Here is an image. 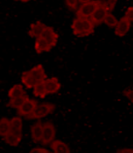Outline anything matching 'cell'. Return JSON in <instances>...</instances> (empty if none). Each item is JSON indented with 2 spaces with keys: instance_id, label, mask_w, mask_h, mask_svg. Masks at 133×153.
I'll list each match as a JSON object with an SVG mask.
<instances>
[{
  "instance_id": "obj_1",
  "label": "cell",
  "mask_w": 133,
  "mask_h": 153,
  "mask_svg": "<svg viewBox=\"0 0 133 153\" xmlns=\"http://www.w3.org/2000/svg\"><path fill=\"white\" fill-rule=\"evenodd\" d=\"M94 25L90 18H76L73 20V33L78 37L87 36L94 33Z\"/></svg>"
},
{
  "instance_id": "obj_2",
  "label": "cell",
  "mask_w": 133,
  "mask_h": 153,
  "mask_svg": "<svg viewBox=\"0 0 133 153\" xmlns=\"http://www.w3.org/2000/svg\"><path fill=\"white\" fill-rule=\"evenodd\" d=\"M102 4L100 1H90L87 2L83 3L76 12L77 18H89L92 16L94 12L98 7L99 5Z\"/></svg>"
},
{
  "instance_id": "obj_3",
  "label": "cell",
  "mask_w": 133,
  "mask_h": 153,
  "mask_svg": "<svg viewBox=\"0 0 133 153\" xmlns=\"http://www.w3.org/2000/svg\"><path fill=\"white\" fill-rule=\"evenodd\" d=\"M55 108L54 105L51 103H42L38 105L33 112L26 116L28 119H40L52 113Z\"/></svg>"
},
{
  "instance_id": "obj_4",
  "label": "cell",
  "mask_w": 133,
  "mask_h": 153,
  "mask_svg": "<svg viewBox=\"0 0 133 153\" xmlns=\"http://www.w3.org/2000/svg\"><path fill=\"white\" fill-rule=\"evenodd\" d=\"M55 137V128L51 122H46L43 123V135H42V144L47 145L54 141Z\"/></svg>"
},
{
  "instance_id": "obj_5",
  "label": "cell",
  "mask_w": 133,
  "mask_h": 153,
  "mask_svg": "<svg viewBox=\"0 0 133 153\" xmlns=\"http://www.w3.org/2000/svg\"><path fill=\"white\" fill-rule=\"evenodd\" d=\"M108 13L109 12L105 4L102 3L101 4L99 5L98 7L94 12V13L90 17V19L95 25H99L104 22V20H105V17H106Z\"/></svg>"
},
{
  "instance_id": "obj_6",
  "label": "cell",
  "mask_w": 133,
  "mask_h": 153,
  "mask_svg": "<svg viewBox=\"0 0 133 153\" xmlns=\"http://www.w3.org/2000/svg\"><path fill=\"white\" fill-rule=\"evenodd\" d=\"M37 100L28 98L19 109H18V114L20 116H28L34 110L37 106Z\"/></svg>"
},
{
  "instance_id": "obj_7",
  "label": "cell",
  "mask_w": 133,
  "mask_h": 153,
  "mask_svg": "<svg viewBox=\"0 0 133 153\" xmlns=\"http://www.w3.org/2000/svg\"><path fill=\"white\" fill-rule=\"evenodd\" d=\"M130 25L131 22L125 17H123L119 20L118 24L115 27V34L118 36H124L129 31Z\"/></svg>"
},
{
  "instance_id": "obj_8",
  "label": "cell",
  "mask_w": 133,
  "mask_h": 153,
  "mask_svg": "<svg viewBox=\"0 0 133 153\" xmlns=\"http://www.w3.org/2000/svg\"><path fill=\"white\" fill-rule=\"evenodd\" d=\"M41 36L44 38L52 47L56 45L58 39V35L55 31L53 28L47 26L44 28Z\"/></svg>"
},
{
  "instance_id": "obj_9",
  "label": "cell",
  "mask_w": 133,
  "mask_h": 153,
  "mask_svg": "<svg viewBox=\"0 0 133 153\" xmlns=\"http://www.w3.org/2000/svg\"><path fill=\"white\" fill-rule=\"evenodd\" d=\"M47 94H55L61 89V84L56 77L47 79L44 81Z\"/></svg>"
},
{
  "instance_id": "obj_10",
  "label": "cell",
  "mask_w": 133,
  "mask_h": 153,
  "mask_svg": "<svg viewBox=\"0 0 133 153\" xmlns=\"http://www.w3.org/2000/svg\"><path fill=\"white\" fill-rule=\"evenodd\" d=\"M31 138L34 142H38L42 141V135H43V124L41 120L35 123L31 128Z\"/></svg>"
},
{
  "instance_id": "obj_11",
  "label": "cell",
  "mask_w": 133,
  "mask_h": 153,
  "mask_svg": "<svg viewBox=\"0 0 133 153\" xmlns=\"http://www.w3.org/2000/svg\"><path fill=\"white\" fill-rule=\"evenodd\" d=\"M46 27L47 26L40 21H37L34 23H32L30 25L28 34L31 37H35L36 39L40 37Z\"/></svg>"
},
{
  "instance_id": "obj_12",
  "label": "cell",
  "mask_w": 133,
  "mask_h": 153,
  "mask_svg": "<svg viewBox=\"0 0 133 153\" xmlns=\"http://www.w3.org/2000/svg\"><path fill=\"white\" fill-rule=\"evenodd\" d=\"M52 46L42 36L36 39L34 48L36 52L38 54L42 53L43 52H48L52 49Z\"/></svg>"
},
{
  "instance_id": "obj_13",
  "label": "cell",
  "mask_w": 133,
  "mask_h": 153,
  "mask_svg": "<svg viewBox=\"0 0 133 153\" xmlns=\"http://www.w3.org/2000/svg\"><path fill=\"white\" fill-rule=\"evenodd\" d=\"M29 72L37 80V82L44 81L47 79V75H46L45 71H44L43 66L42 65H38L34 67L33 68L30 70Z\"/></svg>"
},
{
  "instance_id": "obj_14",
  "label": "cell",
  "mask_w": 133,
  "mask_h": 153,
  "mask_svg": "<svg viewBox=\"0 0 133 153\" xmlns=\"http://www.w3.org/2000/svg\"><path fill=\"white\" fill-rule=\"evenodd\" d=\"M4 138V142L10 146L16 147L19 144L22 139V133H16V132L10 131Z\"/></svg>"
},
{
  "instance_id": "obj_15",
  "label": "cell",
  "mask_w": 133,
  "mask_h": 153,
  "mask_svg": "<svg viewBox=\"0 0 133 153\" xmlns=\"http://www.w3.org/2000/svg\"><path fill=\"white\" fill-rule=\"evenodd\" d=\"M50 147L54 152L56 153H70L71 150L69 146L65 142L61 140L52 141L50 144Z\"/></svg>"
},
{
  "instance_id": "obj_16",
  "label": "cell",
  "mask_w": 133,
  "mask_h": 153,
  "mask_svg": "<svg viewBox=\"0 0 133 153\" xmlns=\"http://www.w3.org/2000/svg\"><path fill=\"white\" fill-rule=\"evenodd\" d=\"M21 81L28 89L34 88L35 85L38 83L34 77L31 74L29 71H25L23 73L21 76Z\"/></svg>"
},
{
  "instance_id": "obj_17",
  "label": "cell",
  "mask_w": 133,
  "mask_h": 153,
  "mask_svg": "<svg viewBox=\"0 0 133 153\" xmlns=\"http://www.w3.org/2000/svg\"><path fill=\"white\" fill-rule=\"evenodd\" d=\"M25 95V91L23 89V87L20 84H15L8 91V97L10 99L13 98L20 97Z\"/></svg>"
},
{
  "instance_id": "obj_18",
  "label": "cell",
  "mask_w": 133,
  "mask_h": 153,
  "mask_svg": "<svg viewBox=\"0 0 133 153\" xmlns=\"http://www.w3.org/2000/svg\"><path fill=\"white\" fill-rule=\"evenodd\" d=\"M11 122L9 119L2 118L0 120V135L1 137H4L11 131Z\"/></svg>"
},
{
  "instance_id": "obj_19",
  "label": "cell",
  "mask_w": 133,
  "mask_h": 153,
  "mask_svg": "<svg viewBox=\"0 0 133 153\" xmlns=\"http://www.w3.org/2000/svg\"><path fill=\"white\" fill-rule=\"evenodd\" d=\"M34 94L37 97H40L43 99L47 94V90H46L45 84L44 81L38 82L34 87Z\"/></svg>"
},
{
  "instance_id": "obj_20",
  "label": "cell",
  "mask_w": 133,
  "mask_h": 153,
  "mask_svg": "<svg viewBox=\"0 0 133 153\" xmlns=\"http://www.w3.org/2000/svg\"><path fill=\"white\" fill-rule=\"evenodd\" d=\"M28 98L29 97H28V96H27V95H24V96L20 97L13 98V99H11L10 100V102L7 105L12 108L19 109Z\"/></svg>"
},
{
  "instance_id": "obj_21",
  "label": "cell",
  "mask_w": 133,
  "mask_h": 153,
  "mask_svg": "<svg viewBox=\"0 0 133 153\" xmlns=\"http://www.w3.org/2000/svg\"><path fill=\"white\" fill-rule=\"evenodd\" d=\"M11 122V131L16 132V133H22V128H23V122L22 119L20 117H14L10 120Z\"/></svg>"
},
{
  "instance_id": "obj_22",
  "label": "cell",
  "mask_w": 133,
  "mask_h": 153,
  "mask_svg": "<svg viewBox=\"0 0 133 153\" xmlns=\"http://www.w3.org/2000/svg\"><path fill=\"white\" fill-rule=\"evenodd\" d=\"M118 22L119 21L117 19V18L110 13H108V15L105 17V20H104V23L108 26L110 27V28H114V27L117 26V24H118Z\"/></svg>"
},
{
  "instance_id": "obj_23",
  "label": "cell",
  "mask_w": 133,
  "mask_h": 153,
  "mask_svg": "<svg viewBox=\"0 0 133 153\" xmlns=\"http://www.w3.org/2000/svg\"><path fill=\"white\" fill-rule=\"evenodd\" d=\"M79 1V0H66V3L67 6L72 10H76Z\"/></svg>"
},
{
  "instance_id": "obj_24",
  "label": "cell",
  "mask_w": 133,
  "mask_h": 153,
  "mask_svg": "<svg viewBox=\"0 0 133 153\" xmlns=\"http://www.w3.org/2000/svg\"><path fill=\"white\" fill-rule=\"evenodd\" d=\"M117 0H107L106 2L105 3V6H106L109 13L111 12L114 9V7H115L116 4H117Z\"/></svg>"
},
{
  "instance_id": "obj_25",
  "label": "cell",
  "mask_w": 133,
  "mask_h": 153,
  "mask_svg": "<svg viewBox=\"0 0 133 153\" xmlns=\"http://www.w3.org/2000/svg\"><path fill=\"white\" fill-rule=\"evenodd\" d=\"M124 17L127 18L130 22H133V7H129L127 8Z\"/></svg>"
},
{
  "instance_id": "obj_26",
  "label": "cell",
  "mask_w": 133,
  "mask_h": 153,
  "mask_svg": "<svg viewBox=\"0 0 133 153\" xmlns=\"http://www.w3.org/2000/svg\"><path fill=\"white\" fill-rule=\"evenodd\" d=\"M123 94L127 97L129 101L133 102V89L132 90H125L123 91Z\"/></svg>"
},
{
  "instance_id": "obj_27",
  "label": "cell",
  "mask_w": 133,
  "mask_h": 153,
  "mask_svg": "<svg viewBox=\"0 0 133 153\" xmlns=\"http://www.w3.org/2000/svg\"><path fill=\"white\" fill-rule=\"evenodd\" d=\"M31 153H49V151L47 150V149H44V148H40V147H37V148H34L31 150Z\"/></svg>"
},
{
  "instance_id": "obj_28",
  "label": "cell",
  "mask_w": 133,
  "mask_h": 153,
  "mask_svg": "<svg viewBox=\"0 0 133 153\" xmlns=\"http://www.w3.org/2000/svg\"><path fill=\"white\" fill-rule=\"evenodd\" d=\"M117 152H124V153H133V149L124 148L117 150Z\"/></svg>"
},
{
  "instance_id": "obj_29",
  "label": "cell",
  "mask_w": 133,
  "mask_h": 153,
  "mask_svg": "<svg viewBox=\"0 0 133 153\" xmlns=\"http://www.w3.org/2000/svg\"><path fill=\"white\" fill-rule=\"evenodd\" d=\"M79 2H81V3H85V2H87V1H91V0H79Z\"/></svg>"
},
{
  "instance_id": "obj_30",
  "label": "cell",
  "mask_w": 133,
  "mask_h": 153,
  "mask_svg": "<svg viewBox=\"0 0 133 153\" xmlns=\"http://www.w3.org/2000/svg\"><path fill=\"white\" fill-rule=\"evenodd\" d=\"M21 1H23V2H28V1H29L30 0H20Z\"/></svg>"
},
{
  "instance_id": "obj_31",
  "label": "cell",
  "mask_w": 133,
  "mask_h": 153,
  "mask_svg": "<svg viewBox=\"0 0 133 153\" xmlns=\"http://www.w3.org/2000/svg\"><path fill=\"white\" fill-rule=\"evenodd\" d=\"M15 1H18V0H15Z\"/></svg>"
}]
</instances>
